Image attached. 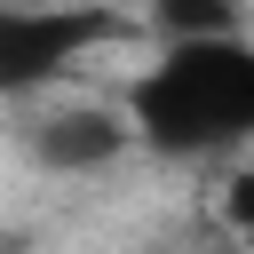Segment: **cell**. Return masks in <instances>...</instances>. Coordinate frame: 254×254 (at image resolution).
Wrapping results in <instances>:
<instances>
[{"label":"cell","instance_id":"1","mask_svg":"<svg viewBox=\"0 0 254 254\" xmlns=\"http://www.w3.org/2000/svg\"><path fill=\"white\" fill-rule=\"evenodd\" d=\"M135 143L167 167H238L254 159V32H183L159 40L119 87Z\"/></svg>","mask_w":254,"mask_h":254},{"label":"cell","instance_id":"2","mask_svg":"<svg viewBox=\"0 0 254 254\" xmlns=\"http://www.w3.org/2000/svg\"><path fill=\"white\" fill-rule=\"evenodd\" d=\"M24 111V151L48 167V175H103L119 167L135 143V119L127 103H87V95H40V103H16Z\"/></svg>","mask_w":254,"mask_h":254},{"label":"cell","instance_id":"3","mask_svg":"<svg viewBox=\"0 0 254 254\" xmlns=\"http://www.w3.org/2000/svg\"><path fill=\"white\" fill-rule=\"evenodd\" d=\"M95 16H64L48 0H0V87L8 103H40L48 87H64V64L95 40Z\"/></svg>","mask_w":254,"mask_h":254},{"label":"cell","instance_id":"4","mask_svg":"<svg viewBox=\"0 0 254 254\" xmlns=\"http://www.w3.org/2000/svg\"><path fill=\"white\" fill-rule=\"evenodd\" d=\"M238 24V0H151V32L159 40H183V32H230Z\"/></svg>","mask_w":254,"mask_h":254},{"label":"cell","instance_id":"5","mask_svg":"<svg viewBox=\"0 0 254 254\" xmlns=\"http://www.w3.org/2000/svg\"><path fill=\"white\" fill-rule=\"evenodd\" d=\"M214 214H222L230 246H238V254H254V159L222 167V190H214Z\"/></svg>","mask_w":254,"mask_h":254},{"label":"cell","instance_id":"6","mask_svg":"<svg viewBox=\"0 0 254 254\" xmlns=\"http://www.w3.org/2000/svg\"><path fill=\"white\" fill-rule=\"evenodd\" d=\"M16 254H32V246H16Z\"/></svg>","mask_w":254,"mask_h":254}]
</instances>
